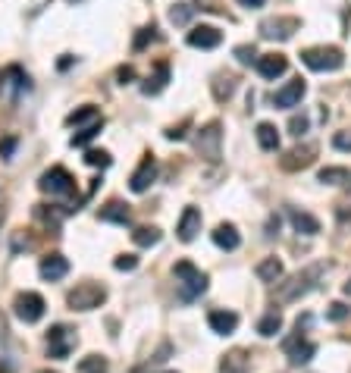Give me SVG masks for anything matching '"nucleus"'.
Masks as SVG:
<instances>
[{"label":"nucleus","mask_w":351,"mask_h":373,"mask_svg":"<svg viewBox=\"0 0 351 373\" xmlns=\"http://www.w3.org/2000/svg\"><path fill=\"white\" fill-rule=\"evenodd\" d=\"M326 273V263H310V267L292 273L286 282H276V301L279 304H295L307 295L310 289L320 282V276Z\"/></svg>","instance_id":"f257e3e1"},{"label":"nucleus","mask_w":351,"mask_h":373,"mask_svg":"<svg viewBox=\"0 0 351 373\" xmlns=\"http://www.w3.org/2000/svg\"><path fill=\"white\" fill-rule=\"evenodd\" d=\"M173 273H176V286H179L182 301H194L198 295L207 292V273H201L192 261H179L173 267Z\"/></svg>","instance_id":"f03ea898"},{"label":"nucleus","mask_w":351,"mask_h":373,"mask_svg":"<svg viewBox=\"0 0 351 373\" xmlns=\"http://www.w3.org/2000/svg\"><path fill=\"white\" fill-rule=\"evenodd\" d=\"M301 63L314 72H336L345 66V53H342L339 47H326V44L307 47V51H301Z\"/></svg>","instance_id":"7ed1b4c3"},{"label":"nucleus","mask_w":351,"mask_h":373,"mask_svg":"<svg viewBox=\"0 0 351 373\" xmlns=\"http://www.w3.org/2000/svg\"><path fill=\"white\" fill-rule=\"evenodd\" d=\"M38 188H41L44 195H51V198H69V195L76 192V179L69 176V169L51 166L41 179H38Z\"/></svg>","instance_id":"20e7f679"},{"label":"nucleus","mask_w":351,"mask_h":373,"mask_svg":"<svg viewBox=\"0 0 351 373\" xmlns=\"http://www.w3.org/2000/svg\"><path fill=\"white\" fill-rule=\"evenodd\" d=\"M107 301V289L98 286V282H79L76 289L66 295V304L72 310H94Z\"/></svg>","instance_id":"39448f33"},{"label":"nucleus","mask_w":351,"mask_h":373,"mask_svg":"<svg viewBox=\"0 0 351 373\" xmlns=\"http://www.w3.org/2000/svg\"><path fill=\"white\" fill-rule=\"evenodd\" d=\"M76 342H79L76 329L57 323V327L47 329V358H53V361H66V358H69V351L76 348Z\"/></svg>","instance_id":"423d86ee"},{"label":"nucleus","mask_w":351,"mask_h":373,"mask_svg":"<svg viewBox=\"0 0 351 373\" xmlns=\"http://www.w3.org/2000/svg\"><path fill=\"white\" fill-rule=\"evenodd\" d=\"M220 145H223V126L220 123H207L204 129H198V135H194V148H198V154L204 160H211V164H217L220 160Z\"/></svg>","instance_id":"0eeeda50"},{"label":"nucleus","mask_w":351,"mask_h":373,"mask_svg":"<svg viewBox=\"0 0 351 373\" xmlns=\"http://www.w3.org/2000/svg\"><path fill=\"white\" fill-rule=\"evenodd\" d=\"M298 29H301L298 16H270L260 22V35L267 38V41H289Z\"/></svg>","instance_id":"6e6552de"},{"label":"nucleus","mask_w":351,"mask_h":373,"mask_svg":"<svg viewBox=\"0 0 351 373\" xmlns=\"http://www.w3.org/2000/svg\"><path fill=\"white\" fill-rule=\"evenodd\" d=\"M13 314L22 323H38L44 317V298L38 292H19L13 298Z\"/></svg>","instance_id":"1a4fd4ad"},{"label":"nucleus","mask_w":351,"mask_h":373,"mask_svg":"<svg viewBox=\"0 0 351 373\" xmlns=\"http://www.w3.org/2000/svg\"><path fill=\"white\" fill-rule=\"evenodd\" d=\"M282 348H286V358H289V364H292V367H301V364H307L310 358L317 355V345L310 342V339H305V336H301V332H295V336H289Z\"/></svg>","instance_id":"9d476101"},{"label":"nucleus","mask_w":351,"mask_h":373,"mask_svg":"<svg viewBox=\"0 0 351 373\" xmlns=\"http://www.w3.org/2000/svg\"><path fill=\"white\" fill-rule=\"evenodd\" d=\"M154 179H157V160H154L151 154H147V157L138 164V169H135V173H132L129 188H132L135 195H145L147 188H151V182H154Z\"/></svg>","instance_id":"9b49d317"},{"label":"nucleus","mask_w":351,"mask_h":373,"mask_svg":"<svg viewBox=\"0 0 351 373\" xmlns=\"http://www.w3.org/2000/svg\"><path fill=\"white\" fill-rule=\"evenodd\" d=\"M201 210L198 207H185L182 210V216H179V226H176V235H179V242H194L198 239V233H201Z\"/></svg>","instance_id":"f8f14e48"},{"label":"nucleus","mask_w":351,"mask_h":373,"mask_svg":"<svg viewBox=\"0 0 351 373\" xmlns=\"http://www.w3.org/2000/svg\"><path fill=\"white\" fill-rule=\"evenodd\" d=\"M305 91H307V85H305V79H292V82H286L279 88V91L273 94V104L276 107H298L301 104V98H305Z\"/></svg>","instance_id":"ddd939ff"},{"label":"nucleus","mask_w":351,"mask_h":373,"mask_svg":"<svg viewBox=\"0 0 351 373\" xmlns=\"http://www.w3.org/2000/svg\"><path fill=\"white\" fill-rule=\"evenodd\" d=\"M314 157H317V145H301V148H292V151L279 160V166L295 173V169H307L314 164Z\"/></svg>","instance_id":"4468645a"},{"label":"nucleus","mask_w":351,"mask_h":373,"mask_svg":"<svg viewBox=\"0 0 351 373\" xmlns=\"http://www.w3.org/2000/svg\"><path fill=\"white\" fill-rule=\"evenodd\" d=\"M38 273H41V280H47V282H57V280H63V276L69 273V261H66L60 251H53V254L41 257V267H38Z\"/></svg>","instance_id":"2eb2a0df"},{"label":"nucleus","mask_w":351,"mask_h":373,"mask_svg":"<svg viewBox=\"0 0 351 373\" xmlns=\"http://www.w3.org/2000/svg\"><path fill=\"white\" fill-rule=\"evenodd\" d=\"M220 41H223V32L213 29V25H194L188 32V44L201 47V51H213V47H220Z\"/></svg>","instance_id":"dca6fc26"},{"label":"nucleus","mask_w":351,"mask_h":373,"mask_svg":"<svg viewBox=\"0 0 351 373\" xmlns=\"http://www.w3.org/2000/svg\"><path fill=\"white\" fill-rule=\"evenodd\" d=\"M286 70H289V60L282 53H263V57H258V72L263 79H270V82L286 76Z\"/></svg>","instance_id":"f3484780"},{"label":"nucleus","mask_w":351,"mask_h":373,"mask_svg":"<svg viewBox=\"0 0 351 373\" xmlns=\"http://www.w3.org/2000/svg\"><path fill=\"white\" fill-rule=\"evenodd\" d=\"M207 323H211V329L217 332V336H232V332L239 329V314H235V310H211Z\"/></svg>","instance_id":"a211bd4d"},{"label":"nucleus","mask_w":351,"mask_h":373,"mask_svg":"<svg viewBox=\"0 0 351 373\" xmlns=\"http://www.w3.org/2000/svg\"><path fill=\"white\" fill-rule=\"evenodd\" d=\"M98 216L104 223H119V226H129L132 223V210H129V204H123V201H110V204H104L98 210Z\"/></svg>","instance_id":"6ab92c4d"},{"label":"nucleus","mask_w":351,"mask_h":373,"mask_svg":"<svg viewBox=\"0 0 351 373\" xmlns=\"http://www.w3.org/2000/svg\"><path fill=\"white\" fill-rule=\"evenodd\" d=\"M213 245L223 248V251H235V248L241 245L239 229H235L232 223H220V226L213 229Z\"/></svg>","instance_id":"aec40b11"},{"label":"nucleus","mask_w":351,"mask_h":373,"mask_svg":"<svg viewBox=\"0 0 351 373\" xmlns=\"http://www.w3.org/2000/svg\"><path fill=\"white\" fill-rule=\"evenodd\" d=\"M166 82H170V63L160 60V63L154 66V76H147V82L141 85V91H145V94H160L166 88Z\"/></svg>","instance_id":"412c9836"},{"label":"nucleus","mask_w":351,"mask_h":373,"mask_svg":"<svg viewBox=\"0 0 351 373\" xmlns=\"http://www.w3.org/2000/svg\"><path fill=\"white\" fill-rule=\"evenodd\" d=\"M289 220H292V226H295V233H301V235H317L320 233V220L317 216H310L305 214V210H289Z\"/></svg>","instance_id":"4be33fe9"},{"label":"nucleus","mask_w":351,"mask_h":373,"mask_svg":"<svg viewBox=\"0 0 351 373\" xmlns=\"http://www.w3.org/2000/svg\"><path fill=\"white\" fill-rule=\"evenodd\" d=\"M254 273H258V280H260V282H279V280H282V273H286V267H282L279 257H263Z\"/></svg>","instance_id":"5701e85b"},{"label":"nucleus","mask_w":351,"mask_h":373,"mask_svg":"<svg viewBox=\"0 0 351 373\" xmlns=\"http://www.w3.org/2000/svg\"><path fill=\"white\" fill-rule=\"evenodd\" d=\"M0 85L16 88V91H25V88H29V76L22 72V66H6V70L0 72Z\"/></svg>","instance_id":"b1692460"},{"label":"nucleus","mask_w":351,"mask_h":373,"mask_svg":"<svg viewBox=\"0 0 351 373\" xmlns=\"http://www.w3.org/2000/svg\"><path fill=\"white\" fill-rule=\"evenodd\" d=\"M258 145L263 151H279V132H276L273 123H258Z\"/></svg>","instance_id":"393cba45"},{"label":"nucleus","mask_w":351,"mask_h":373,"mask_svg":"<svg viewBox=\"0 0 351 373\" xmlns=\"http://www.w3.org/2000/svg\"><path fill=\"white\" fill-rule=\"evenodd\" d=\"M317 179H320L323 185H348L351 173L345 166H323L320 173H317Z\"/></svg>","instance_id":"a878e982"},{"label":"nucleus","mask_w":351,"mask_h":373,"mask_svg":"<svg viewBox=\"0 0 351 373\" xmlns=\"http://www.w3.org/2000/svg\"><path fill=\"white\" fill-rule=\"evenodd\" d=\"M211 88H213V98L223 104V100H229L235 94V76H229V72H220V76L213 79Z\"/></svg>","instance_id":"bb28decb"},{"label":"nucleus","mask_w":351,"mask_h":373,"mask_svg":"<svg viewBox=\"0 0 351 373\" xmlns=\"http://www.w3.org/2000/svg\"><path fill=\"white\" fill-rule=\"evenodd\" d=\"M132 242H135L138 248H154V245L160 242V229H157V226H138V229L132 233Z\"/></svg>","instance_id":"cd10ccee"},{"label":"nucleus","mask_w":351,"mask_h":373,"mask_svg":"<svg viewBox=\"0 0 351 373\" xmlns=\"http://www.w3.org/2000/svg\"><path fill=\"white\" fill-rule=\"evenodd\" d=\"M98 123L100 119V113H98V107H91V104H85V107H79V110H72L69 117H66V126H82V123Z\"/></svg>","instance_id":"c85d7f7f"},{"label":"nucleus","mask_w":351,"mask_h":373,"mask_svg":"<svg viewBox=\"0 0 351 373\" xmlns=\"http://www.w3.org/2000/svg\"><path fill=\"white\" fill-rule=\"evenodd\" d=\"M110 370V364H107V358L100 355H88L79 361V373H107Z\"/></svg>","instance_id":"c756f323"},{"label":"nucleus","mask_w":351,"mask_h":373,"mask_svg":"<svg viewBox=\"0 0 351 373\" xmlns=\"http://www.w3.org/2000/svg\"><path fill=\"white\" fill-rule=\"evenodd\" d=\"M279 329H282V317L276 314V310H273V314H267V317H263V320L258 323V332H260L263 339H273Z\"/></svg>","instance_id":"7c9ffc66"},{"label":"nucleus","mask_w":351,"mask_h":373,"mask_svg":"<svg viewBox=\"0 0 351 373\" xmlns=\"http://www.w3.org/2000/svg\"><path fill=\"white\" fill-rule=\"evenodd\" d=\"M100 126H104V119H100V123H94V126H88V129H82V132H76V135L69 138V145H72V148H85L88 141H91L94 135L100 132Z\"/></svg>","instance_id":"2f4dec72"},{"label":"nucleus","mask_w":351,"mask_h":373,"mask_svg":"<svg viewBox=\"0 0 351 373\" xmlns=\"http://www.w3.org/2000/svg\"><path fill=\"white\" fill-rule=\"evenodd\" d=\"M192 13H194L192 4H176L173 10H170V22L173 25H185L188 19H192Z\"/></svg>","instance_id":"473e14b6"},{"label":"nucleus","mask_w":351,"mask_h":373,"mask_svg":"<svg viewBox=\"0 0 351 373\" xmlns=\"http://www.w3.org/2000/svg\"><path fill=\"white\" fill-rule=\"evenodd\" d=\"M235 60H239L241 66L258 63V51H254V44H239V47H235Z\"/></svg>","instance_id":"72a5a7b5"},{"label":"nucleus","mask_w":351,"mask_h":373,"mask_svg":"<svg viewBox=\"0 0 351 373\" xmlns=\"http://www.w3.org/2000/svg\"><path fill=\"white\" fill-rule=\"evenodd\" d=\"M154 38H157V29H154V25H145V29L138 32V35H135V41H132V47L135 51H145L147 44L154 41Z\"/></svg>","instance_id":"f704fd0d"},{"label":"nucleus","mask_w":351,"mask_h":373,"mask_svg":"<svg viewBox=\"0 0 351 373\" xmlns=\"http://www.w3.org/2000/svg\"><path fill=\"white\" fill-rule=\"evenodd\" d=\"M348 314H351V308H348V304H342V301H333V304H329V310H326V317L333 323H342Z\"/></svg>","instance_id":"c9c22d12"},{"label":"nucleus","mask_w":351,"mask_h":373,"mask_svg":"<svg viewBox=\"0 0 351 373\" xmlns=\"http://www.w3.org/2000/svg\"><path fill=\"white\" fill-rule=\"evenodd\" d=\"M85 164H88V166L107 169V166H110V154H107V151H88V154H85Z\"/></svg>","instance_id":"e433bc0d"},{"label":"nucleus","mask_w":351,"mask_h":373,"mask_svg":"<svg viewBox=\"0 0 351 373\" xmlns=\"http://www.w3.org/2000/svg\"><path fill=\"white\" fill-rule=\"evenodd\" d=\"M307 117H305V113H301V117H292V119H289V132H292L295 135V138H301V135H305L307 132Z\"/></svg>","instance_id":"4c0bfd02"},{"label":"nucleus","mask_w":351,"mask_h":373,"mask_svg":"<svg viewBox=\"0 0 351 373\" xmlns=\"http://www.w3.org/2000/svg\"><path fill=\"white\" fill-rule=\"evenodd\" d=\"M113 267H117V270H126V273H129V270L138 267V257H135V254H119L117 261H113Z\"/></svg>","instance_id":"58836bf2"},{"label":"nucleus","mask_w":351,"mask_h":373,"mask_svg":"<svg viewBox=\"0 0 351 373\" xmlns=\"http://www.w3.org/2000/svg\"><path fill=\"white\" fill-rule=\"evenodd\" d=\"M333 148H336V151H348L351 154V132H336L333 135Z\"/></svg>","instance_id":"ea45409f"},{"label":"nucleus","mask_w":351,"mask_h":373,"mask_svg":"<svg viewBox=\"0 0 351 373\" xmlns=\"http://www.w3.org/2000/svg\"><path fill=\"white\" fill-rule=\"evenodd\" d=\"M132 79H135V70H132V66H119V70H117V82H119V85H129Z\"/></svg>","instance_id":"a19ab883"},{"label":"nucleus","mask_w":351,"mask_h":373,"mask_svg":"<svg viewBox=\"0 0 351 373\" xmlns=\"http://www.w3.org/2000/svg\"><path fill=\"white\" fill-rule=\"evenodd\" d=\"M185 126H188V119H185V123H182V126H170V129H166V138H170V141L185 138Z\"/></svg>","instance_id":"79ce46f5"},{"label":"nucleus","mask_w":351,"mask_h":373,"mask_svg":"<svg viewBox=\"0 0 351 373\" xmlns=\"http://www.w3.org/2000/svg\"><path fill=\"white\" fill-rule=\"evenodd\" d=\"M13 148H16V138H4L0 141V157H10Z\"/></svg>","instance_id":"37998d69"},{"label":"nucleus","mask_w":351,"mask_h":373,"mask_svg":"<svg viewBox=\"0 0 351 373\" xmlns=\"http://www.w3.org/2000/svg\"><path fill=\"white\" fill-rule=\"evenodd\" d=\"M276 229H279V216H270V223H267V235H276Z\"/></svg>","instance_id":"c03bdc74"},{"label":"nucleus","mask_w":351,"mask_h":373,"mask_svg":"<svg viewBox=\"0 0 351 373\" xmlns=\"http://www.w3.org/2000/svg\"><path fill=\"white\" fill-rule=\"evenodd\" d=\"M241 6H248V10H258V6H263L267 4V0H239Z\"/></svg>","instance_id":"a18cd8bd"},{"label":"nucleus","mask_w":351,"mask_h":373,"mask_svg":"<svg viewBox=\"0 0 351 373\" xmlns=\"http://www.w3.org/2000/svg\"><path fill=\"white\" fill-rule=\"evenodd\" d=\"M345 295H351V280L345 282Z\"/></svg>","instance_id":"49530a36"},{"label":"nucleus","mask_w":351,"mask_h":373,"mask_svg":"<svg viewBox=\"0 0 351 373\" xmlns=\"http://www.w3.org/2000/svg\"><path fill=\"white\" fill-rule=\"evenodd\" d=\"M348 192H351V179H348Z\"/></svg>","instance_id":"de8ad7c7"},{"label":"nucleus","mask_w":351,"mask_h":373,"mask_svg":"<svg viewBox=\"0 0 351 373\" xmlns=\"http://www.w3.org/2000/svg\"><path fill=\"white\" fill-rule=\"evenodd\" d=\"M38 373H51V370H38Z\"/></svg>","instance_id":"09e8293b"},{"label":"nucleus","mask_w":351,"mask_h":373,"mask_svg":"<svg viewBox=\"0 0 351 373\" xmlns=\"http://www.w3.org/2000/svg\"><path fill=\"white\" fill-rule=\"evenodd\" d=\"M170 373H173V370H170Z\"/></svg>","instance_id":"8fccbe9b"}]
</instances>
